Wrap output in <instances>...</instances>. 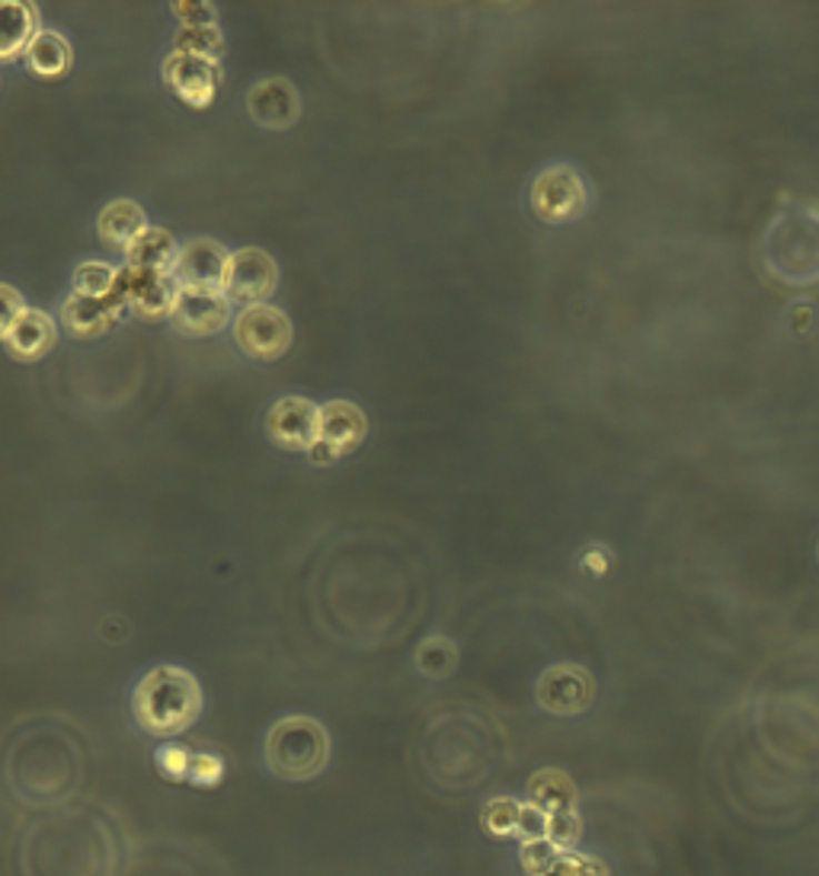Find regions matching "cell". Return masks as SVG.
<instances>
[{"mask_svg": "<svg viewBox=\"0 0 819 876\" xmlns=\"http://www.w3.org/2000/svg\"><path fill=\"white\" fill-rule=\"evenodd\" d=\"M132 714L158 739L180 736L202 714V688L186 668L158 665L134 685Z\"/></svg>", "mask_w": 819, "mask_h": 876, "instance_id": "6da1fadb", "label": "cell"}, {"mask_svg": "<svg viewBox=\"0 0 819 876\" xmlns=\"http://www.w3.org/2000/svg\"><path fill=\"white\" fill-rule=\"evenodd\" d=\"M330 739L314 717H282L266 736V765L282 781H308L327 768Z\"/></svg>", "mask_w": 819, "mask_h": 876, "instance_id": "7a4b0ae2", "label": "cell"}, {"mask_svg": "<svg viewBox=\"0 0 819 876\" xmlns=\"http://www.w3.org/2000/svg\"><path fill=\"white\" fill-rule=\"evenodd\" d=\"M531 803L548 816V838L551 845L567 850L577 835H580V819H577V787L573 781L557 768L538 771L529 781Z\"/></svg>", "mask_w": 819, "mask_h": 876, "instance_id": "3957f363", "label": "cell"}, {"mask_svg": "<svg viewBox=\"0 0 819 876\" xmlns=\"http://www.w3.org/2000/svg\"><path fill=\"white\" fill-rule=\"evenodd\" d=\"M586 202H589L586 180L567 163H555L541 170L538 180L531 183V209L548 224H563V221L580 218L586 212Z\"/></svg>", "mask_w": 819, "mask_h": 876, "instance_id": "277c9868", "label": "cell"}, {"mask_svg": "<svg viewBox=\"0 0 819 876\" xmlns=\"http://www.w3.org/2000/svg\"><path fill=\"white\" fill-rule=\"evenodd\" d=\"M177 294H180V285L170 275L134 266L119 269L116 289H112V298L122 304V311H134L138 318L144 320L173 318Z\"/></svg>", "mask_w": 819, "mask_h": 876, "instance_id": "5b68a950", "label": "cell"}, {"mask_svg": "<svg viewBox=\"0 0 819 876\" xmlns=\"http://www.w3.org/2000/svg\"><path fill=\"white\" fill-rule=\"evenodd\" d=\"M234 340L238 345L260 362H272L286 355L291 345V320L272 304H253L243 308L234 320Z\"/></svg>", "mask_w": 819, "mask_h": 876, "instance_id": "8992f818", "label": "cell"}, {"mask_svg": "<svg viewBox=\"0 0 819 876\" xmlns=\"http://www.w3.org/2000/svg\"><path fill=\"white\" fill-rule=\"evenodd\" d=\"M538 704L555 714V717H577L582 711H589L592 697H596V682L592 675L573 663L551 665L548 672H541L538 678Z\"/></svg>", "mask_w": 819, "mask_h": 876, "instance_id": "52a82bcc", "label": "cell"}, {"mask_svg": "<svg viewBox=\"0 0 819 876\" xmlns=\"http://www.w3.org/2000/svg\"><path fill=\"white\" fill-rule=\"evenodd\" d=\"M276 285H279V269L266 250L243 246L238 253H231L228 272H224V294L231 301H240L247 308L266 304V298L276 292Z\"/></svg>", "mask_w": 819, "mask_h": 876, "instance_id": "ba28073f", "label": "cell"}, {"mask_svg": "<svg viewBox=\"0 0 819 876\" xmlns=\"http://www.w3.org/2000/svg\"><path fill=\"white\" fill-rule=\"evenodd\" d=\"M366 432H369V420L356 403H349V400L320 403V432L318 445L311 449V457L314 461H333V457L356 452L366 442Z\"/></svg>", "mask_w": 819, "mask_h": 876, "instance_id": "9c48e42d", "label": "cell"}, {"mask_svg": "<svg viewBox=\"0 0 819 876\" xmlns=\"http://www.w3.org/2000/svg\"><path fill=\"white\" fill-rule=\"evenodd\" d=\"M320 406L304 397H282L266 413V435L286 452H311L318 445Z\"/></svg>", "mask_w": 819, "mask_h": 876, "instance_id": "30bf717a", "label": "cell"}, {"mask_svg": "<svg viewBox=\"0 0 819 876\" xmlns=\"http://www.w3.org/2000/svg\"><path fill=\"white\" fill-rule=\"evenodd\" d=\"M163 80H167V87H170L180 100H186L189 107L202 109L214 100L221 71H218V61H214V58L173 52L167 58V64H163Z\"/></svg>", "mask_w": 819, "mask_h": 876, "instance_id": "8fae6325", "label": "cell"}, {"mask_svg": "<svg viewBox=\"0 0 819 876\" xmlns=\"http://www.w3.org/2000/svg\"><path fill=\"white\" fill-rule=\"evenodd\" d=\"M228 253L218 240L196 238L180 250L177 275L186 289H206V292H224V272H228Z\"/></svg>", "mask_w": 819, "mask_h": 876, "instance_id": "7c38bea8", "label": "cell"}, {"mask_svg": "<svg viewBox=\"0 0 819 876\" xmlns=\"http://www.w3.org/2000/svg\"><path fill=\"white\" fill-rule=\"evenodd\" d=\"M231 318L228 311V294L206 292V289H186L180 285L173 323L189 336H212Z\"/></svg>", "mask_w": 819, "mask_h": 876, "instance_id": "4fadbf2b", "label": "cell"}, {"mask_svg": "<svg viewBox=\"0 0 819 876\" xmlns=\"http://www.w3.org/2000/svg\"><path fill=\"white\" fill-rule=\"evenodd\" d=\"M247 109H250L253 122L263 129H291L298 122L301 100L286 78H266L250 90Z\"/></svg>", "mask_w": 819, "mask_h": 876, "instance_id": "5bb4252c", "label": "cell"}, {"mask_svg": "<svg viewBox=\"0 0 819 876\" xmlns=\"http://www.w3.org/2000/svg\"><path fill=\"white\" fill-rule=\"evenodd\" d=\"M122 314L126 311L112 294L109 298H90V294L74 292L61 308V318L74 336H100V333L112 330Z\"/></svg>", "mask_w": 819, "mask_h": 876, "instance_id": "9a60e30c", "label": "cell"}, {"mask_svg": "<svg viewBox=\"0 0 819 876\" xmlns=\"http://www.w3.org/2000/svg\"><path fill=\"white\" fill-rule=\"evenodd\" d=\"M3 345L13 359L20 362H36L42 359L49 349L54 345V323L49 314L42 311H23V318L17 320L13 326L3 330Z\"/></svg>", "mask_w": 819, "mask_h": 876, "instance_id": "2e32d148", "label": "cell"}, {"mask_svg": "<svg viewBox=\"0 0 819 876\" xmlns=\"http://www.w3.org/2000/svg\"><path fill=\"white\" fill-rule=\"evenodd\" d=\"M126 260H129V266L134 269H148V272L170 275V272H177L180 250H177V240L170 238L163 228H148V231L126 250Z\"/></svg>", "mask_w": 819, "mask_h": 876, "instance_id": "e0dca14e", "label": "cell"}, {"mask_svg": "<svg viewBox=\"0 0 819 876\" xmlns=\"http://www.w3.org/2000/svg\"><path fill=\"white\" fill-rule=\"evenodd\" d=\"M97 231H100V238L107 240L109 246H122V250H129L134 240L148 231V224H144V212H141L138 202L116 199V202H109L107 209L100 212Z\"/></svg>", "mask_w": 819, "mask_h": 876, "instance_id": "ac0fdd59", "label": "cell"}, {"mask_svg": "<svg viewBox=\"0 0 819 876\" xmlns=\"http://www.w3.org/2000/svg\"><path fill=\"white\" fill-rule=\"evenodd\" d=\"M0 54L3 61H13L20 52H29V46L36 42V10L29 3H3L0 7Z\"/></svg>", "mask_w": 819, "mask_h": 876, "instance_id": "d6986e66", "label": "cell"}, {"mask_svg": "<svg viewBox=\"0 0 819 876\" xmlns=\"http://www.w3.org/2000/svg\"><path fill=\"white\" fill-rule=\"evenodd\" d=\"M29 68L39 78H61L71 68V49L58 32H39L27 52Z\"/></svg>", "mask_w": 819, "mask_h": 876, "instance_id": "ffe728a7", "label": "cell"}, {"mask_svg": "<svg viewBox=\"0 0 819 876\" xmlns=\"http://www.w3.org/2000/svg\"><path fill=\"white\" fill-rule=\"evenodd\" d=\"M455 663H458V650L455 643L446 637H429L420 643L417 650V668L429 675V678H446L455 672Z\"/></svg>", "mask_w": 819, "mask_h": 876, "instance_id": "44dd1931", "label": "cell"}, {"mask_svg": "<svg viewBox=\"0 0 819 876\" xmlns=\"http://www.w3.org/2000/svg\"><path fill=\"white\" fill-rule=\"evenodd\" d=\"M116 269L107 266V263H80L78 272H74V292L78 294H90V298H109L112 289H116Z\"/></svg>", "mask_w": 819, "mask_h": 876, "instance_id": "7402d4cb", "label": "cell"}, {"mask_svg": "<svg viewBox=\"0 0 819 876\" xmlns=\"http://www.w3.org/2000/svg\"><path fill=\"white\" fill-rule=\"evenodd\" d=\"M522 806L516 799H493L483 806V828L493 835H519Z\"/></svg>", "mask_w": 819, "mask_h": 876, "instance_id": "603a6c76", "label": "cell"}, {"mask_svg": "<svg viewBox=\"0 0 819 876\" xmlns=\"http://www.w3.org/2000/svg\"><path fill=\"white\" fill-rule=\"evenodd\" d=\"M177 52L218 58L221 54V32L218 27H183L177 36Z\"/></svg>", "mask_w": 819, "mask_h": 876, "instance_id": "cb8c5ba5", "label": "cell"}, {"mask_svg": "<svg viewBox=\"0 0 819 876\" xmlns=\"http://www.w3.org/2000/svg\"><path fill=\"white\" fill-rule=\"evenodd\" d=\"M560 854H563V850L551 845V838H535V842L522 845V867H526L531 876H545L555 867Z\"/></svg>", "mask_w": 819, "mask_h": 876, "instance_id": "d4e9b609", "label": "cell"}, {"mask_svg": "<svg viewBox=\"0 0 819 876\" xmlns=\"http://www.w3.org/2000/svg\"><path fill=\"white\" fill-rule=\"evenodd\" d=\"M545 876H608L606 864L596 857H577V854H560L557 864Z\"/></svg>", "mask_w": 819, "mask_h": 876, "instance_id": "484cf974", "label": "cell"}, {"mask_svg": "<svg viewBox=\"0 0 819 876\" xmlns=\"http://www.w3.org/2000/svg\"><path fill=\"white\" fill-rule=\"evenodd\" d=\"M158 765H160V771L167 774V777L180 781V777H189V765H192V758L186 755L183 748H177V745H167V748H160L158 752Z\"/></svg>", "mask_w": 819, "mask_h": 876, "instance_id": "4316f807", "label": "cell"}, {"mask_svg": "<svg viewBox=\"0 0 819 876\" xmlns=\"http://www.w3.org/2000/svg\"><path fill=\"white\" fill-rule=\"evenodd\" d=\"M173 13L183 27H214L212 3H173Z\"/></svg>", "mask_w": 819, "mask_h": 876, "instance_id": "83f0119b", "label": "cell"}, {"mask_svg": "<svg viewBox=\"0 0 819 876\" xmlns=\"http://www.w3.org/2000/svg\"><path fill=\"white\" fill-rule=\"evenodd\" d=\"M189 777L196 784H214L221 777V762L214 755H196L192 765H189Z\"/></svg>", "mask_w": 819, "mask_h": 876, "instance_id": "f1b7e54d", "label": "cell"}, {"mask_svg": "<svg viewBox=\"0 0 819 876\" xmlns=\"http://www.w3.org/2000/svg\"><path fill=\"white\" fill-rule=\"evenodd\" d=\"M0 298H3V330H7V326H13L17 320L23 318V311H29V308L27 301L20 298V292L10 289V285L0 289Z\"/></svg>", "mask_w": 819, "mask_h": 876, "instance_id": "f546056e", "label": "cell"}, {"mask_svg": "<svg viewBox=\"0 0 819 876\" xmlns=\"http://www.w3.org/2000/svg\"><path fill=\"white\" fill-rule=\"evenodd\" d=\"M606 563H608V557L606 554H599V551H592V557H589V554L582 557V566H592V570H596V576H602V573H606Z\"/></svg>", "mask_w": 819, "mask_h": 876, "instance_id": "4dcf8cb0", "label": "cell"}]
</instances>
